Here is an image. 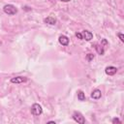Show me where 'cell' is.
<instances>
[{
  "label": "cell",
  "mask_w": 124,
  "mask_h": 124,
  "mask_svg": "<svg viewBox=\"0 0 124 124\" xmlns=\"http://www.w3.org/2000/svg\"><path fill=\"white\" fill-rule=\"evenodd\" d=\"M72 116H73V119L76 122H78L79 124H84L85 123V118H84V116L79 111H74Z\"/></svg>",
  "instance_id": "2"
},
{
  "label": "cell",
  "mask_w": 124,
  "mask_h": 124,
  "mask_svg": "<svg viewBox=\"0 0 124 124\" xmlns=\"http://www.w3.org/2000/svg\"><path fill=\"white\" fill-rule=\"evenodd\" d=\"M44 22L47 23V24H50V25H55L56 24V19L52 16H47L44 19Z\"/></svg>",
  "instance_id": "10"
},
{
  "label": "cell",
  "mask_w": 124,
  "mask_h": 124,
  "mask_svg": "<svg viewBox=\"0 0 124 124\" xmlns=\"http://www.w3.org/2000/svg\"><path fill=\"white\" fill-rule=\"evenodd\" d=\"M76 37H77L78 39H79V40H82V35H81V33H79V32H77V33H76Z\"/></svg>",
  "instance_id": "14"
},
{
  "label": "cell",
  "mask_w": 124,
  "mask_h": 124,
  "mask_svg": "<svg viewBox=\"0 0 124 124\" xmlns=\"http://www.w3.org/2000/svg\"><path fill=\"white\" fill-rule=\"evenodd\" d=\"M86 59H87L88 61L93 60V59H94V54H92V53H88V54L86 55Z\"/></svg>",
  "instance_id": "12"
},
{
  "label": "cell",
  "mask_w": 124,
  "mask_h": 124,
  "mask_svg": "<svg viewBox=\"0 0 124 124\" xmlns=\"http://www.w3.org/2000/svg\"><path fill=\"white\" fill-rule=\"evenodd\" d=\"M58 41L62 46H68L69 45V38L65 35H60L58 38Z\"/></svg>",
  "instance_id": "7"
},
{
  "label": "cell",
  "mask_w": 124,
  "mask_h": 124,
  "mask_svg": "<svg viewBox=\"0 0 124 124\" xmlns=\"http://www.w3.org/2000/svg\"><path fill=\"white\" fill-rule=\"evenodd\" d=\"M43 112V108L41 107V105L39 104H33L32 107H31V113L35 116H38L40 114H42Z\"/></svg>",
  "instance_id": "3"
},
{
  "label": "cell",
  "mask_w": 124,
  "mask_h": 124,
  "mask_svg": "<svg viewBox=\"0 0 124 124\" xmlns=\"http://www.w3.org/2000/svg\"><path fill=\"white\" fill-rule=\"evenodd\" d=\"M60 1H62V2H69L70 0H60Z\"/></svg>",
  "instance_id": "17"
},
{
  "label": "cell",
  "mask_w": 124,
  "mask_h": 124,
  "mask_svg": "<svg viewBox=\"0 0 124 124\" xmlns=\"http://www.w3.org/2000/svg\"><path fill=\"white\" fill-rule=\"evenodd\" d=\"M3 11H4L5 14H7L9 16H13V15H16L17 13V9L14 5H12V4L5 5L4 8H3Z\"/></svg>",
  "instance_id": "1"
},
{
  "label": "cell",
  "mask_w": 124,
  "mask_h": 124,
  "mask_svg": "<svg viewBox=\"0 0 124 124\" xmlns=\"http://www.w3.org/2000/svg\"><path fill=\"white\" fill-rule=\"evenodd\" d=\"M101 97H102V92H101V90L95 89V90L92 91V93H91V98H92V99L98 100V99H100Z\"/></svg>",
  "instance_id": "8"
},
{
  "label": "cell",
  "mask_w": 124,
  "mask_h": 124,
  "mask_svg": "<svg viewBox=\"0 0 124 124\" xmlns=\"http://www.w3.org/2000/svg\"><path fill=\"white\" fill-rule=\"evenodd\" d=\"M94 47H95V49L97 50V52L100 54V55H103L104 54V52H105V46H103V45L101 44V45H98V44H94Z\"/></svg>",
  "instance_id": "9"
},
{
  "label": "cell",
  "mask_w": 124,
  "mask_h": 124,
  "mask_svg": "<svg viewBox=\"0 0 124 124\" xmlns=\"http://www.w3.org/2000/svg\"><path fill=\"white\" fill-rule=\"evenodd\" d=\"M81 35H82V39H84V40H86V41H90V40H92V38H93V34H92V32L88 31V30H84V31H82Z\"/></svg>",
  "instance_id": "6"
},
{
  "label": "cell",
  "mask_w": 124,
  "mask_h": 124,
  "mask_svg": "<svg viewBox=\"0 0 124 124\" xmlns=\"http://www.w3.org/2000/svg\"><path fill=\"white\" fill-rule=\"evenodd\" d=\"M117 36L119 37V39H120L121 42H124V35L122 33H117Z\"/></svg>",
  "instance_id": "13"
},
{
  "label": "cell",
  "mask_w": 124,
  "mask_h": 124,
  "mask_svg": "<svg viewBox=\"0 0 124 124\" xmlns=\"http://www.w3.org/2000/svg\"><path fill=\"white\" fill-rule=\"evenodd\" d=\"M47 123H49V124H55V122H54V121H48Z\"/></svg>",
  "instance_id": "16"
},
{
  "label": "cell",
  "mask_w": 124,
  "mask_h": 124,
  "mask_svg": "<svg viewBox=\"0 0 124 124\" xmlns=\"http://www.w3.org/2000/svg\"><path fill=\"white\" fill-rule=\"evenodd\" d=\"M78 99L79 101H85V94L83 93V91H81V90L78 91Z\"/></svg>",
  "instance_id": "11"
},
{
  "label": "cell",
  "mask_w": 124,
  "mask_h": 124,
  "mask_svg": "<svg viewBox=\"0 0 124 124\" xmlns=\"http://www.w3.org/2000/svg\"><path fill=\"white\" fill-rule=\"evenodd\" d=\"M25 81H27V78L25 77H15L11 78L12 83H23Z\"/></svg>",
  "instance_id": "4"
},
{
  "label": "cell",
  "mask_w": 124,
  "mask_h": 124,
  "mask_svg": "<svg viewBox=\"0 0 124 124\" xmlns=\"http://www.w3.org/2000/svg\"><path fill=\"white\" fill-rule=\"evenodd\" d=\"M105 72H106V74L108 75V76H113V75L116 74L117 68H116V67H113V66H108V67L106 68Z\"/></svg>",
  "instance_id": "5"
},
{
  "label": "cell",
  "mask_w": 124,
  "mask_h": 124,
  "mask_svg": "<svg viewBox=\"0 0 124 124\" xmlns=\"http://www.w3.org/2000/svg\"><path fill=\"white\" fill-rule=\"evenodd\" d=\"M112 123H113V124H115V123H121V121H120L118 118H113V119H112Z\"/></svg>",
  "instance_id": "15"
}]
</instances>
